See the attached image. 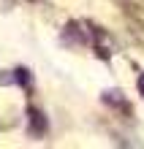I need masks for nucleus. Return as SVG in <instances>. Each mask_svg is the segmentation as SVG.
<instances>
[{
	"mask_svg": "<svg viewBox=\"0 0 144 149\" xmlns=\"http://www.w3.org/2000/svg\"><path fill=\"white\" fill-rule=\"evenodd\" d=\"M46 130H49L46 117H44L35 106H27V133L33 138H44V136H46Z\"/></svg>",
	"mask_w": 144,
	"mask_h": 149,
	"instance_id": "f257e3e1",
	"label": "nucleus"
},
{
	"mask_svg": "<svg viewBox=\"0 0 144 149\" xmlns=\"http://www.w3.org/2000/svg\"><path fill=\"white\" fill-rule=\"evenodd\" d=\"M11 79H14L16 84H25V87H30V84H33V76H30V71H27V68H16Z\"/></svg>",
	"mask_w": 144,
	"mask_h": 149,
	"instance_id": "f03ea898",
	"label": "nucleus"
},
{
	"mask_svg": "<svg viewBox=\"0 0 144 149\" xmlns=\"http://www.w3.org/2000/svg\"><path fill=\"white\" fill-rule=\"evenodd\" d=\"M136 87H139V95L144 98V73H139V79H136Z\"/></svg>",
	"mask_w": 144,
	"mask_h": 149,
	"instance_id": "7ed1b4c3",
	"label": "nucleus"
}]
</instances>
